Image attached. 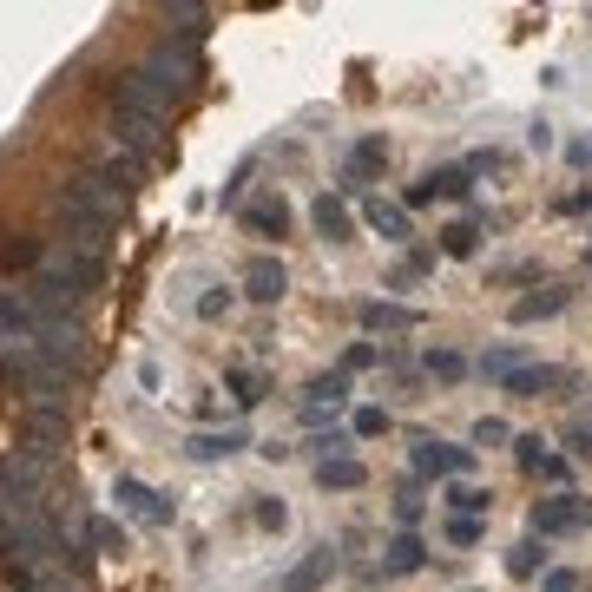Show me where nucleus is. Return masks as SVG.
<instances>
[{
  "label": "nucleus",
  "instance_id": "7c9ffc66",
  "mask_svg": "<svg viewBox=\"0 0 592 592\" xmlns=\"http://www.w3.org/2000/svg\"><path fill=\"white\" fill-rule=\"evenodd\" d=\"M579 579H586L579 566H546V573H540V592H579Z\"/></svg>",
  "mask_w": 592,
  "mask_h": 592
},
{
  "label": "nucleus",
  "instance_id": "f704fd0d",
  "mask_svg": "<svg viewBox=\"0 0 592 592\" xmlns=\"http://www.w3.org/2000/svg\"><path fill=\"white\" fill-rule=\"evenodd\" d=\"M395 520H402V533H415V520H421V500H415V487H402V500H395Z\"/></svg>",
  "mask_w": 592,
  "mask_h": 592
},
{
  "label": "nucleus",
  "instance_id": "4be33fe9",
  "mask_svg": "<svg viewBox=\"0 0 592 592\" xmlns=\"http://www.w3.org/2000/svg\"><path fill=\"white\" fill-rule=\"evenodd\" d=\"M375 435H389V408H356V415H349V441H375Z\"/></svg>",
  "mask_w": 592,
  "mask_h": 592
},
{
  "label": "nucleus",
  "instance_id": "b1692460",
  "mask_svg": "<svg viewBox=\"0 0 592 592\" xmlns=\"http://www.w3.org/2000/svg\"><path fill=\"white\" fill-rule=\"evenodd\" d=\"M448 546H481L487 540V520H468V514H448Z\"/></svg>",
  "mask_w": 592,
  "mask_h": 592
},
{
  "label": "nucleus",
  "instance_id": "2f4dec72",
  "mask_svg": "<svg viewBox=\"0 0 592 592\" xmlns=\"http://www.w3.org/2000/svg\"><path fill=\"white\" fill-rule=\"evenodd\" d=\"M257 527H264V533H283V527H290V507H283V500H264V494H257Z\"/></svg>",
  "mask_w": 592,
  "mask_h": 592
},
{
  "label": "nucleus",
  "instance_id": "c9c22d12",
  "mask_svg": "<svg viewBox=\"0 0 592 592\" xmlns=\"http://www.w3.org/2000/svg\"><path fill=\"white\" fill-rule=\"evenodd\" d=\"M527 145H533V152H553V125L540 119V125H533V132H527Z\"/></svg>",
  "mask_w": 592,
  "mask_h": 592
},
{
  "label": "nucleus",
  "instance_id": "20e7f679",
  "mask_svg": "<svg viewBox=\"0 0 592 592\" xmlns=\"http://www.w3.org/2000/svg\"><path fill=\"white\" fill-rule=\"evenodd\" d=\"M356 323L375 329V336H395V329H421V310L415 303H382V296H369V303H356Z\"/></svg>",
  "mask_w": 592,
  "mask_h": 592
},
{
  "label": "nucleus",
  "instance_id": "423d86ee",
  "mask_svg": "<svg viewBox=\"0 0 592 592\" xmlns=\"http://www.w3.org/2000/svg\"><path fill=\"white\" fill-rule=\"evenodd\" d=\"M329 573H336V553H329V546H316V553H303V560L283 573V586H277V592H323V586H329Z\"/></svg>",
  "mask_w": 592,
  "mask_h": 592
},
{
  "label": "nucleus",
  "instance_id": "f3484780",
  "mask_svg": "<svg viewBox=\"0 0 592 592\" xmlns=\"http://www.w3.org/2000/svg\"><path fill=\"white\" fill-rule=\"evenodd\" d=\"M428 191H435V198H474V178H468V165H441V172H428Z\"/></svg>",
  "mask_w": 592,
  "mask_h": 592
},
{
  "label": "nucleus",
  "instance_id": "bb28decb",
  "mask_svg": "<svg viewBox=\"0 0 592 592\" xmlns=\"http://www.w3.org/2000/svg\"><path fill=\"white\" fill-rule=\"evenodd\" d=\"M382 362V343H349L343 349V375H362V369H375Z\"/></svg>",
  "mask_w": 592,
  "mask_h": 592
},
{
  "label": "nucleus",
  "instance_id": "c85d7f7f",
  "mask_svg": "<svg viewBox=\"0 0 592 592\" xmlns=\"http://www.w3.org/2000/svg\"><path fill=\"white\" fill-rule=\"evenodd\" d=\"M514 369H527V362H520L514 349H487V356H481V375H494V382H507Z\"/></svg>",
  "mask_w": 592,
  "mask_h": 592
},
{
  "label": "nucleus",
  "instance_id": "39448f33",
  "mask_svg": "<svg viewBox=\"0 0 592 592\" xmlns=\"http://www.w3.org/2000/svg\"><path fill=\"white\" fill-rule=\"evenodd\" d=\"M283 290H290V270H283L277 257H250L244 264V296L250 303H283Z\"/></svg>",
  "mask_w": 592,
  "mask_h": 592
},
{
  "label": "nucleus",
  "instance_id": "f8f14e48",
  "mask_svg": "<svg viewBox=\"0 0 592 592\" xmlns=\"http://www.w3.org/2000/svg\"><path fill=\"white\" fill-rule=\"evenodd\" d=\"M244 224H250L257 237H277V244H283V237H290V204H283V198H257V204L244 211Z\"/></svg>",
  "mask_w": 592,
  "mask_h": 592
},
{
  "label": "nucleus",
  "instance_id": "2eb2a0df",
  "mask_svg": "<svg viewBox=\"0 0 592 592\" xmlns=\"http://www.w3.org/2000/svg\"><path fill=\"white\" fill-rule=\"evenodd\" d=\"M566 303H573V296H566V290H540V296H520V303H514V310H507V316H514V323L527 329V323H540V316H560Z\"/></svg>",
  "mask_w": 592,
  "mask_h": 592
},
{
  "label": "nucleus",
  "instance_id": "6e6552de",
  "mask_svg": "<svg viewBox=\"0 0 592 592\" xmlns=\"http://www.w3.org/2000/svg\"><path fill=\"white\" fill-rule=\"evenodd\" d=\"M362 481H369V468H362L356 454H329V461H316V487H329V494H356Z\"/></svg>",
  "mask_w": 592,
  "mask_h": 592
},
{
  "label": "nucleus",
  "instance_id": "4468645a",
  "mask_svg": "<svg viewBox=\"0 0 592 592\" xmlns=\"http://www.w3.org/2000/svg\"><path fill=\"white\" fill-rule=\"evenodd\" d=\"M33 264H40V237L0 231V270H33Z\"/></svg>",
  "mask_w": 592,
  "mask_h": 592
},
{
  "label": "nucleus",
  "instance_id": "5701e85b",
  "mask_svg": "<svg viewBox=\"0 0 592 592\" xmlns=\"http://www.w3.org/2000/svg\"><path fill=\"white\" fill-rule=\"evenodd\" d=\"M507 573H514V579H533V573H546V553H540V540H520L514 553H507Z\"/></svg>",
  "mask_w": 592,
  "mask_h": 592
},
{
  "label": "nucleus",
  "instance_id": "6ab92c4d",
  "mask_svg": "<svg viewBox=\"0 0 592 592\" xmlns=\"http://www.w3.org/2000/svg\"><path fill=\"white\" fill-rule=\"evenodd\" d=\"M382 165H389V145H382V139H362L356 152H349V185L369 178V172H382Z\"/></svg>",
  "mask_w": 592,
  "mask_h": 592
},
{
  "label": "nucleus",
  "instance_id": "dca6fc26",
  "mask_svg": "<svg viewBox=\"0 0 592 592\" xmlns=\"http://www.w3.org/2000/svg\"><path fill=\"white\" fill-rule=\"evenodd\" d=\"M441 257H474V244H481V224L474 218H454V224H441Z\"/></svg>",
  "mask_w": 592,
  "mask_h": 592
},
{
  "label": "nucleus",
  "instance_id": "72a5a7b5",
  "mask_svg": "<svg viewBox=\"0 0 592 592\" xmlns=\"http://www.w3.org/2000/svg\"><path fill=\"white\" fill-rule=\"evenodd\" d=\"M224 382H231V395H237V402H257V375H250V369H224Z\"/></svg>",
  "mask_w": 592,
  "mask_h": 592
},
{
  "label": "nucleus",
  "instance_id": "cd10ccee",
  "mask_svg": "<svg viewBox=\"0 0 592 592\" xmlns=\"http://www.w3.org/2000/svg\"><path fill=\"white\" fill-rule=\"evenodd\" d=\"M231 303H237V290H204V296H198V323H218V316H231Z\"/></svg>",
  "mask_w": 592,
  "mask_h": 592
},
{
  "label": "nucleus",
  "instance_id": "a211bd4d",
  "mask_svg": "<svg viewBox=\"0 0 592 592\" xmlns=\"http://www.w3.org/2000/svg\"><path fill=\"white\" fill-rule=\"evenodd\" d=\"M421 560H428V546L415 533H395L389 540V573H421Z\"/></svg>",
  "mask_w": 592,
  "mask_h": 592
},
{
  "label": "nucleus",
  "instance_id": "0eeeda50",
  "mask_svg": "<svg viewBox=\"0 0 592 592\" xmlns=\"http://www.w3.org/2000/svg\"><path fill=\"white\" fill-rule=\"evenodd\" d=\"M0 343H40V316L14 290H0Z\"/></svg>",
  "mask_w": 592,
  "mask_h": 592
},
{
  "label": "nucleus",
  "instance_id": "7ed1b4c3",
  "mask_svg": "<svg viewBox=\"0 0 592 592\" xmlns=\"http://www.w3.org/2000/svg\"><path fill=\"white\" fill-rule=\"evenodd\" d=\"M474 468V448H454V441H415V474H435V481H461Z\"/></svg>",
  "mask_w": 592,
  "mask_h": 592
},
{
  "label": "nucleus",
  "instance_id": "ddd939ff",
  "mask_svg": "<svg viewBox=\"0 0 592 592\" xmlns=\"http://www.w3.org/2000/svg\"><path fill=\"white\" fill-rule=\"evenodd\" d=\"M237 448H244V428H224V435H191V441H185L191 461H231Z\"/></svg>",
  "mask_w": 592,
  "mask_h": 592
},
{
  "label": "nucleus",
  "instance_id": "9b49d317",
  "mask_svg": "<svg viewBox=\"0 0 592 592\" xmlns=\"http://www.w3.org/2000/svg\"><path fill=\"white\" fill-rule=\"evenodd\" d=\"M310 224H316V237H323V244H349V204L343 198H316L310 204Z\"/></svg>",
  "mask_w": 592,
  "mask_h": 592
},
{
  "label": "nucleus",
  "instance_id": "393cba45",
  "mask_svg": "<svg viewBox=\"0 0 592 592\" xmlns=\"http://www.w3.org/2000/svg\"><path fill=\"white\" fill-rule=\"evenodd\" d=\"M507 441H514V428H507L500 415H481V421H474V454H481V448H507Z\"/></svg>",
  "mask_w": 592,
  "mask_h": 592
},
{
  "label": "nucleus",
  "instance_id": "e433bc0d",
  "mask_svg": "<svg viewBox=\"0 0 592 592\" xmlns=\"http://www.w3.org/2000/svg\"><path fill=\"white\" fill-rule=\"evenodd\" d=\"M566 158H573V165H592V139H573V145H566Z\"/></svg>",
  "mask_w": 592,
  "mask_h": 592
},
{
  "label": "nucleus",
  "instance_id": "9d476101",
  "mask_svg": "<svg viewBox=\"0 0 592 592\" xmlns=\"http://www.w3.org/2000/svg\"><path fill=\"white\" fill-rule=\"evenodd\" d=\"M566 382H573V375H566V369H553V362H540V369H514V375H507V382H500V389H507V395H520V402H527V395L566 389Z\"/></svg>",
  "mask_w": 592,
  "mask_h": 592
},
{
  "label": "nucleus",
  "instance_id": "c756f323",
  "mask_svg": "<svg viewBox=\"0 0 592 592\" xmlns=\"http://www.w3.org/2000/svg\"><path fill=\"white\" fill-rule=\"evenodd\" d=\"M514 461H520L527 474H540V461H546V441H540V435H514Z\"/></svg>",
  "mask_w": 592,
  "mask_h": 592
},
{
  "label": "nucleus",
  "instance_id": "aec40b11",
  "mask_svg": "<svg viewBox=\"0 0 592 592\" xmlns=\"http://www.w3.org/2000/svg\"><path fill=\"white\" fill-rule=\"evenodd\" d=\"M441 500H448V514H468V520H481V514H487V500H494V494H481V487H468V481H454Z\"/></svg>",
  "mask_w": 592,
  "mask_h": 592
},
{
  "label": "nucleus",
  "instance_id": "412c9836",
  "mask_svg": "<svg viewBox=\"0 0 592 592\" xmlns=\"http://www.w3.org/2000/svg\"><path fill=\"white\" fill-rule=\"evenodd\" d=\"M93 546H99V553H112V560H119V553H132V533H125V527H119V520H112V514H99V520H93Z\"/></svg>",
  "mask_w": 592,
  "mask_h": 592
},
{
  "label": "nucleus",
  "instance_id": "a878e982",
  "mask_svg": "<svg viewBox=\"0 0 592 592\" xmlns=\"http://www.w3.org/2000/svg\"><path fill=\"white\" fill-rule=\"evenodd\" d=\"M428 375H435V382H461V375H468V356H454V349H428Z\"/></svg>",
  "mask_w": 592,
  "mask_h": 592
},
{
  "label": "nucleus",
  "instance_id": "473e14b6",
  "mask_svg": "<svg viewBox=\"0 0 592 592\" xmlns=\"http://www.w3.org/2000/svg\"><path fill=\"white\" fill-rule=\"evenodd\" d=\"M566 448H573L579 461H592V415H579L573 428H566Z\"/></svg>",
  "mask_w": 592,
  "mask_h": 592
},
{
  "label": "nucleus",
  "instance_id": "f03ea898",
  "mask_svg": "<svg viewBox=\"0 0 592 592\" xmlns=\"http://www.w3.org/2000/svg\"><path fill=\"white\" fill-rule=\"evenodd\" d=\"M112 500H119L125 514H139V520H152V527H172V514H178L172 500L158 494V487H145L139 474H119V487H112Z\"/></svg>",
  "mask_w": 592,
  "mask_h": 592
},
{
  "label": "nucleus",
  "instance_id": "1a4fd4ad",
  "mask_svg": "<svg viewBox=\"0 0 592 592\" xmlns=\"http://www.w3.org/2000/svg\"><path fill=\"white\" fill-rule=\"evenodd\" d=\"M362 224L382 231L389 244H408V237H415V231H408V211H402V204H389V198H362Z\"/></svg>",
  "mask_w": 592,
  "mask_h": 592
},
{
  "label": "nucleus",
  "instance_id": "f257e3e1",
  "mask_svg": "<svg viewBox=\"0 0 592 592\" xmlns=\"http://www.w3.org/2000/svg\"><path fill=\"white\" fill-rule=\"evenodd\" d=\"M527 527H533V540H566V533H586V527H592V500H579V494L533 500Z\"/></svg>",
  "mask_w": 592,
  "mask_h": 592
}]
</instances>
